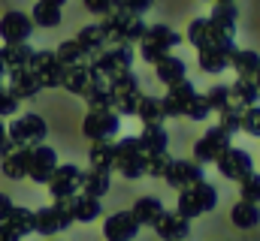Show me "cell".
Masks as SVG:
<instances>
[{"label": "cell", "instance_id": "cell-8", "mask_svg": "<svg viewBox=\"0 0 260 241\" xmlns=\"http://www.w3.org/2000/svg\"><path fill=\"white\" fill-rule=\"evenodd\" d=\"M215 166H218V172L224 178H230V181H242L254 172V160H251V154L245 148H227Z\"/></svg>", "mask_w": 260, "mask_h": 241}, {"label": "cell", "instance_id": "cell-19", "mask_svg": "<svg viewBox=\"0 0 260 241\" xmlns=\"http://www.w3.org/2000/svg\"><path fill=\"white\" fill-rule=\"evenodd\" d=\"M30 18L27 15H21V12H9L3 21H0V33H3V39H9V46H21L27 36H30Z\"/></svg>", "mask_w": 260, "mask_h": 241}, {"label": "cell", "instance_id": "cell-46", "mask_svg": "<svg viewBox=\"0 0 260 241\" xmlns=\"http://www.w3.org/2000/svg\"><path fill=\"white\" fill-rule=\"evenodd\" d=\"M170 163H173L170 154H154V157H148V175H151V178H164L167 169H170Z\"/></svg>", "mask_w": 260, "mask_h": 241}, {"label": "cell", "instance_id": "cell-40", "mask_svg": "<svg viewBox=\"0 0 260 241\" xmlns=\"http://www.w3.org/2000/svg\"><path fill=\"white\" fill-rule=\"evenodd\" d=\"M34 21L43 24V27H58V24H61V9H58V6H49V3H37Z\"/></svg>", "mask_w": 260, "mask_h": 241}, {"label": "cell", "instance_id": "cell-35", "mask_svg": "<svg viewBox=\"0 0 260 241\" xmlns=\"http://www.w3.org/2000/svg\"><path fill=\"white\" fill-rule=\"evenodd\" d=\"M6 220H9V226H12L18 235H27V232H34V229H37V214H34V211H27V208H12Z\"/></svg>", "mask_w": 260, "mask_h": 241}, {"label": "cell", "instance_id": "cell-25", "mask_svg": "<svg viewBox=\"0 0 260 241\" xmlns=\"http://www.w3.org/2000/svg\"><path fill=\"white\" fill-rule=\"evenodd\" d=\"M230 66L236 69L239 78H254L260 72V55L251 52V49H236L233 58H230Z\"/></svg>", "mask_w": 260, "mask_h": 241}, {"label": "cell", "instance_id": "cell-54", "mask_svg": "<svg viewBox=\"0 0 260 241\" xmlns=\"http://www.w3.org/2000/svg\"><path fill=\"white\" fill-rule=\"evenodd\" d=\"M212 3H215V0H212Z\"/></svg>", "mask_w": 260, "mask_h": 241}, {"label": "cell", "instance_id": "cell-22", "mask_svg": "<svg viewBox=\"0 0 260 241\" xmlns=\"http://www.w3.org/2000/svg\"><path fill=\"white\" fill-rule=\"evenodd\" d=\"M67 208H70V214H73V220H79V223H91V220H97L100 217V199H94V196H85V193H76L73 199H67Z\"/></svg>", "mask_w": 260, "mask_h": 241}, {"label": "cell", "instance_id": "cell-43", "mask_svg": "<svg viewBox=\"0 0 260 241\" xmlns=\"http://www.w3.org/2000/svg\"><path fill=\"white\" fill-rule=\"evenodd\" d=\"M151 3H154V0H115V9H118V12H127V15H136V18H142V12H148V9H151Z\"/></svg>", "mask_w": 260, "mask_h": 241}, {"label": "cell", "instance_id": "cell-20", "mask_svg": "<svg viewBox=\"0 0 260 241\" xmlns=\"http://www.w3.org/2000/svg\"><path fill=\"white\" fill-rule=\"evenodd\" d=\"M164 211H167V208H164V202H160L157 196H139V199L133 202V211H130V214L136 217L139 226H154V223L164 217Z\"/></svg>", "mask_w": 260, "mask_h": 241}, {"label": "cell", "instance_id": "cell-12", "mask_svg": "<svg viewBox=\"0 0 260 241\" xmlns=\"http://www.w3.org/2000/svg\"><path fill=\"white\" fill-rule=\"evenodd\" d=\"M73 223V214L67 208V202H58V205H49L43 211H37V229L34 232H43V235H55Z\"/></svg>", "mask_w": 260, "mask_h": 241}, {"label": "cell", "instance_id": "cell-24", "mask_svg": "<svg viewBox=\"0 0 260 241\" xmlns=\"http://www.w3.org/2000/svg\"><path fill=\"white\" fill-rule=\"evenodd\" d=\"M76 43L85 49V55L94 60L106 46H109V39H106V33H103V27L100 24H91V27H85V30H79V36H76Z\"/></svg>", "mask_w": 260, "mask_h": 241}, {"label": "cell", "instance_id": "cell-51", "mask_svg": "<svg viewBox=\"0 0 260 241\" xmlns=\"http://www.w3.org/2000/svg\"><path fill=\"white\" fill-rule=\"evenodd\" d=\"M40 3H49V6H58V9L64 6V0H40Z\"/></svg>", "mask_w": 260, "mask_h": 241}, {"label": "cell", "instance_id": "cell-3", "mask_svg": "<svg viewBox=\"0 0 260 241\" xmlns=\"http://www.w3.org/2000/svg\"><path fill=\"white\" fill-rule=\"evenodd\" d=\"M179 43H182V36L173 27H167V24H148L145 36L139 43V55H142L145 63H157L160 58H167L170 49H176Z\"/></svg>", "mask_w": 260, "mask_h": 241}, {"label": "cell", "instance_id": "cell-11", "mask_svg": "<svg viewBox=\"0 0 260 241\" xmlns=\"http://www.w3.org/2000/svg\"><path fill=\"white\" fill-rule=\"evenodd\" d=\"M164 181L170 187H176V190H188V187H194V184H200L206 178H203V166L197 160H173Z\"/></svg>", "mask_w": 260, "mask_h": 241}, {"label": "cell", "instance_id": "cell-50", "mask_svg": "<svg viewBox=\"0 0 260 241\" xmlns=\"http://www.w3.org/2000/svg\"><path fill=\"white\" fill-rule=\"evenodd\" d=\"M9 211H12V202L6 196H0V217H9Z\"/></svg>", "mask_w": 260, "mask_h": 241}, {"label": "cell", "instance_id": "cell-29", "mask_svg": "<svg viewBox=\"0 0 260 241\" xmlns=\"http://www.w3.org/2000/svg\"><path fill=\"white\" fill-rule=\"evenodd\" d=\"M136 118L142 120V127H148V124H164V120H167V112H164L160 97H145V94H142L139 109H136Z\"/></svg>", "mask_w": 260, "mask_h": 241}, {"label": "cell", "instance_id": "cell-4", "mask_svg": "<svg viewBox=\"0 0 260 241\" xmlns=\"http://www.w3.org/2000/svg\"><path fill=\"white\" fill-rule=\"evenodd\" d=\"M115 169L124 178H142V175H148V157L142 154L136 136H127V139L115 142Z\"/></svg>", "mask_w": 260, "mask_h": 241}, {"label": "cell", "instance_id": "cell-34", "mask_svg": "<svg viewBox=\"0 0 260 241\" xmlns=\"http://www.w3.org/2000/svg\"><path fill=\"white\" fill-rule=\"evenodd\" d=\"M85 100H88L91 112H94V109H115V97H112V91H109V82H100L97 88H91V91L85 94Z\"/></svg>", "mask_w": 260, "mask_h": 241}, {"label": "cell", "instance_id": "cell-18", "mask_svg": "<svg viewBox=\"0 0 260 241\" xmlns=\"http://www.w3.org/2000/svg\"><path fill=\"white\" fill-rule=\"evenodd\" d=\"M139 139V148L145 157H154V154H167V145H170V133L164 124H148L142 127V133L136 136Z\"/></svg>", "mask_w": 260, "mask_h": 241}, {"label": "cell", "instance_id": "cell-27", "mask_svg": "<svg viewBox=\"0 0 260 241\" xmlns=\"http://www.w3.org/2000/svg\"><path fill=\"white\" fill-rule=\"evenodd\" d=\"M230 220H233V226H239V229H254L260 223V205L239 199V202L230 208Z\"/></svg>", "mask_w": 260, "mask_h": 241}, {"label": "cell", "instance_id": "cell-48", "mask_svg": "<svg viewBox=\"0 0 260 241\" xmlns=\"http://www.w3.org/2000/svg\"><path fill=\"white\" fill-rule=\"evenodd\" d=\"M15 106H18V97H15V94H6V91H0V115H9V112H15Z\"/></svg>", "mask_w": 260, "mask_h": 241}, {"label": "cell", "instance_id": "cell-44", "mask_svg": "<svg viewBox=\"0 0 260 241\" xmlns=\"http://www.w3.org/2000/svg\"><path fill=\"white\" fill-rule=\"evenodd\" d=\"M139 100H142V91H136V94H124V97H115V109H118V115H136Z\"/></svg>", "mask_w": 260, "mask_h": 241}, {"label": "cell", "instance_id": "cell-47", "mask_svg": "<svg viewBox=\"0 0 260 241\" xmlns=\"http://www.w3.org/2000/svg\"><path fill=\"white\" fill-rule=\"evenodd\" d=\"M85 9L94 15H109L115 12V0H85Z\"/></svg>", "mask_w": 260, "mask_h": 241}, {"label": "cell", "instance_id": "cell-45", "mask_svg": "<svg viewBox=\"0 0 260 241\" xmlns=\"http://www.w3.org/2000/svg\"><path fill=\"white\" fill-rule=\"evenodd\" d=\"M242 130L248 136H257L260 139V106H251V109L242 112Z\"/></svg>", "mask_w": 260, "mask_h": 241}, {"label": "cell", "instance_id": "cell-23", "mask_svg": "<svg viewBox=\"0 0 260 241\" xmlns=\"http://www.w3.org/2000/svg\"><path fill=\"white\" fill-rule=\"evenodd\" d=\"M154 72H157V78H160L167 88H173V85H179V82L188 78V66H185V60L176 58V55H167V58L157 60V63H154Z\"/></svg>", "mask_w": 260, "mask_h": 241}, {"label": "cell", "instance_id": "cell-32", "mask_svg": "<svg viewBox=\"0 0 260 241\" xmlns=\"http://www.w3.org/2000/svg\"><path fill=\"white\" fill-rule=\"evenodd\" d=\"M58 55V60L64 63L67 69H73V66H82V63H88V55H85V49L76 43V39H67V43H61V49L55 52Z\"/></svg>", "mask_w": 260, "mask_h": 241}, {"label": "cell", "instance_id": "cell-6", "mask_svg": "<svg viewBox=\"0 0 260 241\" xmlns=\"http://www.w3.org/2000/svg\"><path fill=\"white\" fill-rule=\"evenodd\" d=\"M133 46H112V49H103L97 58L91 60V66L103 75V78H115L121 72H127L133 66Z\"/></svg>", "mask_w": 260, "mask_h": 241}, {"label": "cell", "instance_id": "cell-52", "mask_svg": "<svg viewBox=\"0 0 260 241\" xmlns=\"http://www.w3.org/2000/svg\"><path fill=\"white\" fill-rule=\"evenodd\" d=\"M254 85H257V91H260V72H257V75H254Z\"/></svg>", "mask_w": 260, "mask_h": 241}, {"label": "cell", "instance_id": "cell-49", "mask_svg": "<svg viewBox=\"0 0 260 241\" xmlns=\"http://www.w3.org/2000/svg\"><path fill=\"white\" fill-rule=\"evenodd\" d=\"M18 238H21V235H18L9 223H6V226H0V241H18Z\"/></svg>", "mask_w": 260, "mask_h": 241}, {"label": "cell", "instance_id": "cell-41", "mask_svg": "<svg viewBox=\"0 0 260 241\" xmlns=\"http://www.w3.org/2000/svg\"><path fill=\"white\" fill-rule=\"evenodd\" d=\"M239 199L260 205V175H257V172H251L248 178L239 181Z\"/></svg>", "mask_w": 260, "mask_h": 241}, {"label": "cell", "instance_id": "cell-13", "mask_svg": "<svg viewBox=\"0 0 260 241\" xmlns=\"http://www.w3.org/2000/svg\"><path fill=\"white\" fill-rule=\"evenodd\" d=\"M139 223H136V217L130 214V211H115L112 217H106V223H103V235L106 241H133L139 235Z\"/></svg>", "mask_w": 260, "mask_h": 241}, {"label": "cell", "instance_id": "cell-28", "mask_svg": "<svg viewBox=\"0 0 260 241\" xmlns=\"http://www.w3.org/2000/svg\"><path fill=\"white\" fill-rule=\"evenodd\" d=\"M230 94H233V103L242 106V109L257 106V100H260V91L254 85V78H236V85H230Z\"/></svg>", "mask_w": 260, "mask_h": 241}, {"label": "cell", "instance_id": "cell-14", "mask_svg": "<svg viewBox=\"0 0 260 241\" xmlns=\"http://www.w3.org/2000/svg\"><path fill=\"white\" fill-rule=\"evenodd\" d=\"M236 46L233 39H224V43H212V46H203L200 49V66L206 72H221L230 66V58H233Z\"/></svg>", "mask_w": 260, "mask_h": 241}, {"label": "cell", "instance_id": "cell-37", "mask_svg": "<svg viewBox=\"0 0 260 241\" xmlns=\"http://www.w3.org/2000/svg\"><path fill=\"white\" fill-rule=\"evenodd\" d=\"M206 103H209V109L212 112H224L227 106H233V94H230V85H215V88H209L206 91Z\"/></svg>", "mask_w": 260, "mask_h": 241}, {"label": "cell", "instance_id": "cell-26", "mask_svg": "<svg viewBox=\"0 0 260 241\" xmlns=\"http://www.w3.org/2000/svg\"><path fill=\"white\" fill-rule=\"evenodd\" d=\"M209 21H212L218 30H224V33L233 36V33H236V21H239V9H236V3H215Z\"/></svg>", "mask_w": 260, "mask_h": 241}, {"label": "cell", "instance_id": "cell-33", "mask_svg": "<svg viewBox=\"0 0 260 241\" xmlns=\"http://www.w3.org/2000/svg\"><path fill=\"white\" fill-rule=\"evenodd\" d=\"M40 88H43V82L34 69H18L15 72V97H34Z\"/></svg>", "mask_w": 260, "mask_h": 241}, {"label": "cell", "instance_id": "cell-2", "mask_svg": "<svg viewBox=\"0 0 260 241\" xmlns=\"http://www.w3.org/2000/svg\"><path fill=\"white\" fill-rule=\"evenodd\" d=\"M218 205V190H215V184H209V181H200L194 187H188V190H179V214L182 217H188V220H194L200 214H206V211H212Z\"/></svg>", "mask_w": 260, "mask_h": 241}, {"label": "cell", "instance_id": "cell-36", "mask_svg": "<svg viewBox=\"0 0 260 241\" xmlns=\"http://www.w3.org/2000/svg\"><path fill=\"white\" fill-rule=\"evenodd\" d=\"M109 91H112V97H124V94H136V91H142V88H139V75H136L133 69H127V72L109 78Z\"/></svg>", "mask_w": 260, "mask_h": 241}, {"label": "cell", "instance_id": "cell-30", "mask_svg": "<svg viewBox=\"0 0 260 241\" xmlns=\"http://www.w3.org/2000/svg\"><path fill=\"white\" fill-rule=\"evenodd\" d=\"M109 187H112L109 172L91 169V172H85V175H82V193H85V196H94V199H100V196H106V193H109Z\"/></svg>", "mask_w": 260, "mask_h": 241}, {"label": "cell", "instance_id": "cell-10", "mask_svg": "<svg viewBox=\"0 0 260 241\" xmlns=\"http://www.w3.org/2000/svg\"><path fill=\"white\" fill-rule=\"evenodd\" d=\"M30 63H34V72L40 75V82H43V85L58 88V85H64V82H67V72H70V69L58 60L55 52H40V55H34Z\"/></svg>", "mask_w": 260, "mask_h": 241}, {"label": "cell", "instance_id": "cell-16", "mask_svg": "<svg viewBox=\"0 0 260 241\" xmlns=\"http://www.w3.org/2000/svg\"><path fill=\"white\" fill-rule=\"evenodd\" d=\"M154 232L164 241H185L191 235V220L182 217L179 211H164V217L154 223Z\"/></svg>", "mask_w": 260, "mask_h": 241}, {"label": "cell", "instance_id": "cell-21", "mask_svg": "<svg viewBox=\"0 0 260 241\" xmlns=\"http://www.w3.org/2000/svg\"><path fill=\"white\" fill-rule=\"evenodd\" d=\"M46 136V120L37 118V115H24L21 120L12 124V139L18 145H30V142H40Z\"/></svg>", "mask_w": 260, "mask_h": 241}, {"label": "cell", "instance_id": "cell-15", "mask_svg": "<svg viewBox=\"0 0 260 241\" xmlns=\"http://www.w3.org/2000/svg\"><path fill=\"white\" fill-rule=\"evenodd\" d=\"M194 85L185 78V82H179V85H173V88H167V97L160 100L164 103V112H167V118H179V115H185V109H188V103L194 100Z\"/></svg>", "mask_w": 260, "mask_h": 241}, {"label": "cell", "instance_id": "cell-7", "mask_svg": "<svg viewBox=\"0 0 260 241\" xmlns=\"http://www.w3.org/2000/svg\"><path fill=\"white\" fill-rule=\"evenodd\" d=\"M230 133L227 130H221V127H212V130H206L200 139H197L194 145V160L203 166V163H218L221 160V154L227 151V148H233L230 145Z\"/></svg>", "mask_w": 260, "mask_h": 241}, {"label": "cell", "instance_id": "cell-42", "mask_svg": "<svg viewBox=\"0 0 260 241\" xmlns=\"http://www.w3.org/2000/svg\"><path fill=\"white\" fill-rule=\"evenodd\" d=\"M209 103H206V94H194V100L188 103V109H185V115L191 120H206L209 118Z\"/></svg>", "mask_w": 260, "mask_h": 241}, {"label": "cell", "instance_id": "cell-9", "mask_svg": "<svg viewBox=\"0 0 260 241\" xmlns=\"http://www.w3.org/2000/svg\"><path fill=\"white\" fill-rule=\"evenodd\" d=\"M82 169L79 166H58L55 169V175L49 178V190H52V196L58 199V202H67V199H73L79 190H82Z\"/></svg>", "mask_w": 260, "mask_h": 241}, {"label": "cell", "instance_id": "cell-39", "mask_svg": "<svg viewBox=\"0 0 260 241\" xmlns=\"http://www.w3.org/2000/svg\"><path fill=\"white\" fill-rule=\"evenodd\" d=\"M242 112H245V109H242V106H236V103H233V106H227V109L218 115V118H221V120H218V127H221V130H227L230 136H233V133H239V130H242Z\"/></svg>", "mask_w": 260, "mask_h": 241}, {"label": "cell", "instance_id": "cell-31", "mask_svg": "<svg viewBox=\"0 0 260 241\" xmlns=\"http://www.w3.org/2000/svg\"><path fill=\"white\" fill-rule=\"evenodd\" d=\"M91 169H100V172L115 169V142H94L91 145Z\"/></svg>", "mask_w": 260, "mask_h": 241}, {"label": "cell", "instance_id": "cell-1", "mask_svg": "<svg viewBox=\"0 0 260 241\" xmlns=\"http://www.w3.org/2000/svg\"><path fill=\"white\" fill-rule=\"evenodd\" d=\"M103 33H106V39L109 43H115V46H133V43H142V36H145V30H148V24L142 21V18H136V15H127V12H109L106 18H103Z\"/></svg>", "mask_w": 260, "mask_h": 241}, {"label": "cell", "instance_id": "cell-17", "mask_svg": "<svg viewBox=\"0 0 260 241\" xmlns=\"http://www.w3.org/2000/svg\"><path fill=\"white\" fill-rule=\"evenodd\" d=\"M55 169H58V157H55V151H52V148H34V151H30L27 175H30L34 181L46 184V181L55 175Z\"/></svg>", "mask_w": 260, "mask_h": 241}, {"label": "cell", "instance_id": "cell-5", "mask_svg": "<svg viewBox=\"0 0 260 241\" xmlns=\"http://www.w3.org/2000/svg\"><path fill=\"white\" fill-rule=\"evenodd\" d=\"M82 130L91 142H112L121 130V115L112 109H94V112H88Z\"/></svg>", "mask_w": 260, "mask_h": 241}, {"label": "cell", "instance_id": "cell-53", "mask_svg": "<svg viewBox=\"0 0 260 241\" xmlns=\"http://www.w3.org/2000/svg\"><path fill=\"white\" fill-rule=\"evenodd\" d=\"M215 3H233V0H215Z\"/></svg>", "mask_w": 260, "mask_h": 241}, {"label": "cell", "instance_id": "cell-38", "mask_svg": "<svg viewBox=\"0 0 260 241\" xmlns=\"http://www.w3.org/2000/svg\"><path fill=\"white\" fill-rule=\"evenodd\" d=\"M27 166H30V151H18V154L6 157L3 172H6L9 178H21V175H27Z\"/></svg>", "mask_w": 260, "mask_h": 241}]
</instances>
